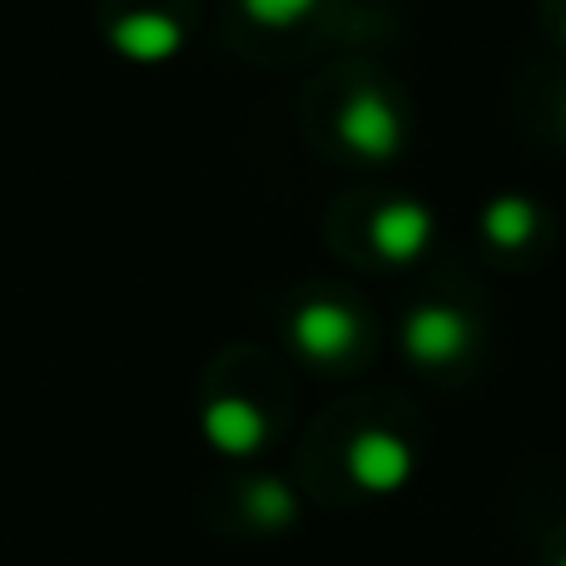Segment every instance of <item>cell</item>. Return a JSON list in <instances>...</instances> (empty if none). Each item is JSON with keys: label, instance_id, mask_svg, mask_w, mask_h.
Returning a JSON list of instances; mask_svg holds the SVG:
<instances>
[{"label": "cell", "instance_id": "cell-10", "mask_svg": "<svg viewBox=\"0 0 566 566\" xmlns=\"http://www.w3.org/2000/svg\"><path fill=\"white\" fill-rule=\"evenodd\" d=\"M249 502H254V512H264L269 522H289V517H293V502H289V492L274 488V482H259V488L249 492Z\"/></svg>", "mask_w": 566, "mask_h": 566}, {"label": "cell", "instance_id": "cell-8", "mask_svg": "<svg viewBox=\"0 0 566 566\" xmlns=\"http://www.w3.org/2000/svg\"><path fill=\"white\" fill-rule=\"evenodd\" d=\"M537 224H542V214L527 195H497L482 209V239L497 249H522L537 234Z\"/></svg>", "mask_w": 566, "mask_h": 566}, {"label": "cell", "instance_id": "cell-12", "mask_svg": "<svg viewBox=\"0 0 566 566\" xmlns=\"http://www.w3.org/2000/svg\"><path fill=\"white\" fill-rule=\"evenodd\" d=\"M557 566H566V557H562V562H557Z\"/></svg>", "mask_w": 566, "mask_h": 566}, {"label": "cell", "instance_id": "cell-9", "mask_svg": "<svg viewBox=\"0 0 566 566\" xmlns=\"http://www.w3.org/2000/svg\"><path fill=\"white\" fill-rule=\"evenodd\" d=\"M318 6V0H239V10H244L254 25H264V30H289V25H298L308 10Z\"/></svg>", "mask_w": 566, "mask_h": 566}, {"label": "cell", "instance_id": "cell-1", "mask_svg": "<svg viewBox=\"0 0 566 566\" xmlns=\"http://www.w3.org/2000/svg\"><path fill=\"white\" fill-rule=\"evenodd\" d=\"M333 135L358 159L382 165V159H392L402 149V119L382 90H353V95L343 99L338 119H333Z\"/></svg>", "mask_w": 566, "mask_h": 566}, {"label": "cell", "instance_id": "cell-6", "mask_svg": "<svg viewBox=\"0 0 566 566\" xmlns=\"http://www.w3.org/2000/svg\"><path fill=\"white\" fill-rule=\"evenodd\" d=\"M348 462H353V478H358L368 492H392V488H402V482H408V472H412L408 442H398L392 432H378V428L363 432V438L353 442Z\"/></svg>", "mask_w": 566, "mask_h": 566}, {"label": "cell", "instance_id": "cell-4", "mask_svg": "<svg viewBox=\"0 0 566 566\" xmlns=\"http://www.w3.org/2000/svg\"><path fill=\"white\" fill-rule=\"evenodd\" d=\"M368 244L388 264H412L432 244V209L418 199H388L368 224Z\"/></svg>", "mask_w": 566, "mask_h": 566}, {"label": "cell", "instance_id": "cell-11", "mask_svg": "<svg viewBox=\"0 0 566 566\" xmlns=\"http://www.w3.org/2000/svg\"><path fill=\"white\" fill-rule=\"evenodd\" d=\"M562 40H566V20H562Z\"/></svg>", "mask_w": 566, "mask_h": 566}, {"label": "cell", "instance_id": "cell-2", "mask_svg": "<svg viewBox=\"0 0 566 566\" xmlns=\"http://www.w3.org/2000/svg\"><path fill=\"white\" fill-rule=\"evenodd\" d=\"M472 343V323L462 308L452 303H422V308L408 313L402 323V348H408L412 363L422 368H442V363H458Z\"/></svg>", "mask_w": 566, "mask_h": 566}, {"label": "cell", "instance_id": "cell-5", "mask_svg": "<svg viewBox=\"0 0 566 566\" xmlns=\"http://www.w3.org/2000/svg\"><path fill=\"white\" fill-rule=\"evenodd\" d=\"M109 45L115 55L135 60V65H159V60H175L185 45V25L165 10H129L109 25Z\"/></svg>", "mask_w": 566, "mask_h": 566}, {"label": "cell", "instance_id": "cell-3", "mask_svg": "<svg viewBox=\"0 0 566 566\" xmlns=\"http://www.w3.org/2000/svg\"><path fill=\"white\" fill-rule=\"evenodd\" d=\"M289 333H293V343H298L303 358L333 363L358 343V313L338 298H313L289 318Z\"/></svg>", "mask_w": 566, "mask_h": 566}, {"label": "cell", "instance_id": "cell-7", "mask_svg": "<svg viewBox=\"0 0 566 566\" xmlns=\"http://www.w3.org/2000/svg\"><path fill=\"white\" fill-rule=\"evenodd\" d=\"M264 432H269L264 412L244 398H214L205 408V438L214 442L219 452H229V458H249V452H259Z\"/></svg>", "mask_w": 566, "mask_h": 566}]
</instances>
